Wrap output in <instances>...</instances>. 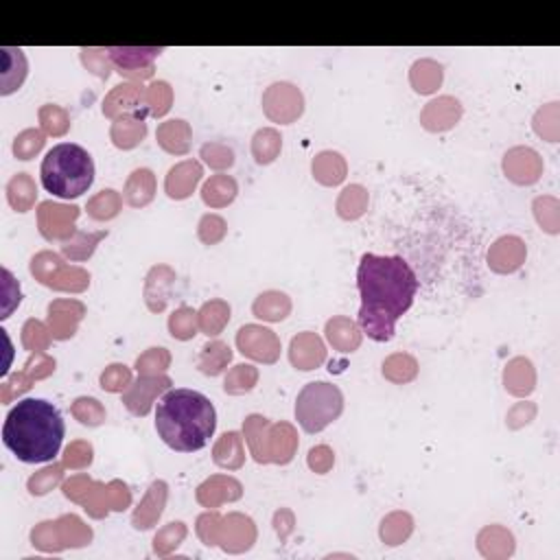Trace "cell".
Returning a JSON list of instances; mask_svg holds the SVG:
<instances>
[{
	"instance_id": "1",
	"label": "cell",
	"mask_w": 560,
	"mask_h": 560,
	"mask_svg": "<svg viewBox=\"0 0 560 560\" xmlns=\"http://www.w3.org/2000/svg\"><path fill=\"white\" fill-rule=\"evenodd\" d=\"M357 289L361 295L359 326L374 341H389L396 322L411 308L418 278L402 256L363 254L357 267Z\"/></svg>"
},
{
	"instance_id": "2",
	"label": "cell",
	"mask_w": 560,
	"mask_h": 560,
	"mask_svg": "<svg viewBox=\"0 0 560 560\" xmlns=\"http://www.w3.org/2000/svg\"><path fill=\"white\" fill-rule=\"evenodd\" d=\"M66 433L59 409L44 398L18 400L4 418L2 442L24 464L52 462Z\"/></svg>"
},
{
	"instance_id": "3",
	"label": "cell",
	"mask_w": 560,
	"mask_h": 560,
	"mask_svg": "<svg viewBox=\"0 0 560 560\" xmlns=\"http://www.w3.org/2000/svg\"><path fill=\"white\" fill-rule=\"evenodd\" d=\"M217 429V411L197 389H168L155 405V431L177 453L201 451Z\"/></svg>"
},
{
	"instance_id": "4",
	"label": "cell",
	"mask_w": 560,
	"mask_h": 560,
	"mask_svg": "<svg viewBox=\"0 0 560 560\" xmlns=\"http://www.w3.org/2000/svg\"><path fill=\"white\" fill-rule=\"evenodd\" d=\"M39 182L48 192L61 199L81 197L94 182L92 155L81 144L59 142L44 155Z\"/></svg>"
},
{
	"instance_id": "5",
	"label": "cell",
	"mask_w": 560,
	"mask_h": 560,
	"mask_svg": "<svg viewBox=\"0 0 560 560\" xmlns=\"http://www.w3.org/2000/svg\"><path fill=\"white\" fill-rule=\"evenodd\" d=\"M343 409V396L337 385L315 381L302 387L295 398V418L306 433L328 427Z\"/></svg>"
}]
</instances>
